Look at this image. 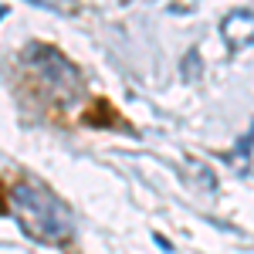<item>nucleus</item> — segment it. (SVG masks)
Here are the masks:
<instances>
[{
    "instance_id": "f257e3e1",
    "label": "nucleus",
    "mask_w": 254,
    "mask_h": 254,
    "mask_svg": "<svg viewBox=\"0 0 254 254\" xmlns=\"http://www.w3.org/2000/svg\"><path fill=\"white\" fill-rule=\"evenodd\" d=\"M10 210L20 220V227L31 237H38V241L58 244V241H68L71 237L68 207L55 193H48L41 183H31V180L17 183L10 190Z\"/></svg>"
},
{
    "instance_id": "f03ea898",
    "label": "nucleus",
    "mask_w": 254,
    "mask_h": 254,
    "mask_svg": "<svg viewBox=\"0 0 254 254\" xmlns=\"http://www.w3.org/2000/svg\"><path fill=\"white\" fill-rule=\"evenodd\" d=\"M0 17H7V7H3V3H0Z\"/></svg>"
}]
</instances>
